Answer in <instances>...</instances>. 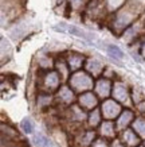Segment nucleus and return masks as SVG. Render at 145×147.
<instances>
[{
    "mask_svg": "<svg viewBox=\"0 0 145 147\" xmlns=\"http://www.w3.org/2000/svg\"><path fill=\"white\" fill-rule=\"evenodd\" d=\"M32 142L35 143L38 147H53L51 146V142L48 140V138L43 136V135H35Z\"/></svg>",
    "mask_w": 145,
    "mask_h": 147,
    "instance_id": "obj_1",
    "label": "nucleus"
},
{
    "mask_svg": "<svg viewBox=\"0 0 145 147\" xmlns=\"http://www.w3.org/2000/svg\"><path fill=\"white\" fill-rule=\"evenodd\" d=\"M108 53H109L110 57L113 58H117V59H121L124 57V53L121 51L118 46H114V45H109L108 46Z\"/></svg>",
    "mask_w": 145,
    "mask_h": 147,
    "instance_id": "obj_2",
    "label": "nucleus"
},
{
    "mask_svg": "<svg viewBox=\"0 0 145 147\" xmlns=\"http://www.w3.org/2000/svg\"><path fill=\"white\" fill-rule=\"evenodd\" d=\"M20 125H22V129L26 132V134H32V131H34V124H32L31 119H28V117L23 119Z\"/></svg>",
    "mask_w": 145,
    "mask_h": 147,
    "instance_id": "obj_4",
    "label": "nucleus"
},
{
    "mask_svg": "<svg viewBox=\"0 0 145 147\" xmlns=\"http://www.w3.org/2000/svg\"><path fill=\"white\" fill-rule=\"evenodd\" d=\"M66 28H67V31L70 32V34H73V35L79 36V38H84V39H89V36L86 35V32L82 31L79 27H77V26H67Z\"/></svg>",
    "mask_w": 145,
    "mask_h": 147,
    "instance_id": "obj_3",
    "label": "nucleus"
}]
</instances>
